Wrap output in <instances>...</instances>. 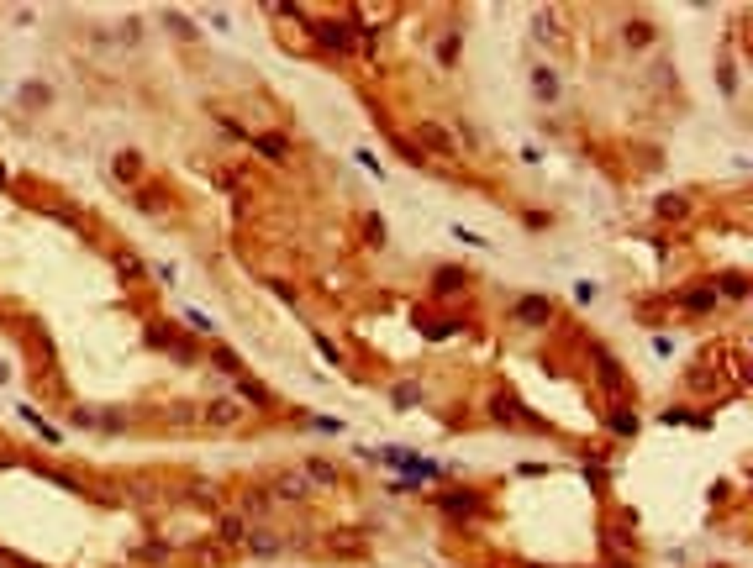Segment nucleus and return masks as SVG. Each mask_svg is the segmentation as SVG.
<instances>
[{"instance_id":"1","label":"nucleus","mask_w":753,"mask_h":568,"mask_svg":"<svg viewBox=\"0 0 753 568\" xmlns=\"http://www.w3.org/2000/svg\"><path fill=\"white\" fill-rule=\"evenodd\" d=\"M316 32V43L321 48H338V53H348L353 48V32H348V21H306Z\"/></svg>"},{"instance_id":"2","label":"nucleus","mask_w":753,"mask_h":568,"mask_svg":"<svg viewBox=\"0 0 753 568\" xmlns=\"http://www.w3.org/2000/svg\"><path fill=\"white\" fill-rule=\"evenodd\" d=\"M442 510H448V516H464V521H469V516H479V495H474V490H464V495L453 490V495H442Z\"/></svg>"},{"instance_id":"3","label":"nucleus","mask_w":753,"mask_h":568,"mask_svg":"<svg viewBox=\"0 0 753 568\" xmlns=\"http://www.w3.org/2000/svg\"><path fill=\"white\" fill-rule=\"evenodd\" d=\"M554 316V305L543 300V295H527V300H516V321H527V327H537V321Z\"/></svg>"},{"instance_id":"4","label":"nucleus","mask_w":753,"mask_h":568,"mask_svg":"<svg viewBox=\"0 0 753 568\" xmlns=\"http://www.w3.org/2000/svg\"><path fill=\"white\" fill-rule=\"evenodd\" d=\"M237 416H243V405H237V400H211V405H206V421H211V426H232Z\"/></svg>"},{"instance_id":"5","label":"nucleus","mask_w":753,"mask_h":568,"mask_svg":"<svg viewBox=\"0 0 753 568\" xmlns=\"http://www.w3.org/2000/svg\"><path fill=\"white\" fill-rule=\"evenodd\" d=\"M416 137L432 147V153H453V137H448L442 127H432V121H422V127H416Z\"/></svg>"},{"instance_id":"6","label":"nucleus","mask_w":753,"mask_h":568,"mask_svg":"<svg viewBox=\"0 0 753 568\" xmlns=\"http://www.w3.org/2000/svg\"><path fill=\"white\" fill-rule=\"evenodd\" d=\"M253 147H259V153H264V158H274V164H279V158H285V153H290V142H285V137H279V132H264V137H253Z\"/></svg>"},{"instance_id":"7","label":"nucleus","mask_w":753,"mask_h":568,"mask_svg":"<svg viewBox=\"0 0 753 568\" xmlns=\"http://www.w3.org/2000/svg\"><path fill=\"white\" fill-rule=\"evenodd\" d=\"M437 295H453V290H464V284H469V268H437Z\"/></svg>"},{"instance_id":"8","label":"nucleus","mask_w":753,"mask_h":568,"mask_svg":"<svg viewBox=\"0 0 753 568\" xmlns=\"http://www.w3.org/2000/svg\"><path fill=\"white\" fill-rule=\"evenodd\" d=\"M596 374H601V384H606V389H622V369H616L611 353H596Z\"/></svg>"},{"instance_id":"9","label":"nucleus","mask_w":753,"mask_h":568,"mask_svg":"<svg viewBox=\"0 0 753 568\" xmlns=\"http://www.w3.org/2000/svg\"><path fill=\"white\" fill-rule=\"evenodd\" d=\"M490 411H495V416H501V421H521V426H532V416H527V411H521V405H516V400H506V395H501V400H495V405H490Z\"/></svg>"},{"instance_id":"10","label":"nucleus","mask_w":753,"mask_h":568,"mask_svg":"<svg viewBox=\"0 0 753 568\" xmlns=\"http://www.w3.org/2000/svg\"><path fill=\"white\" fill-rule=\"evenodd\" d=\"M532 90H537V100H554V95H559L554 69H532Z\"/></svg>"},{"instance_id":"11","label":"nucleus","mask_w":753,"mask_h":568,"mask_svg":"<svg viewBox=\"0 0 753 568\" xmlns=\"http://www.w3.org/2000/svg\"><path fill=\"white\" fill-rule=\"evenodd\" d=\"M217 532H222V542H243V537H248V521H243V516H222Z\"/></svg>"},{"instance_id":"12","label":"nucleus","mask_w":753,"mask_h":568,"mask_svg":"<svg viewBox=\"0 0 753 568\" xmlns=\"http://www.w3.org/2000/svg\"><path fill=\"white\" fill-rule=\"evenodd\" d=\"M237 395H243L248 405H269V389L259 384V379H237Z\"/></svg>"},{"instance_id":"13","label":"nucleus","mask_w":753,"mask_h":568,"mask_svg":"<svg viewBox=\"0 0 753 568\" xmlns=\"http://www.w3.org/2000/svg\"><path fill=\"white\" fill-rule=\"evenodd\" d=\"M274 495H279V500H301V495H306V479H301V473H285Z\"/></svg>"},{"instance_id":"14","label":"nucleus","mask_w":753,"mask_h":568,"mask_svg":"<svg viewBox=\"0 0 753 568\" xmlns=\"http://www.w3.org/2000/svg\"><path fill=\"white\" fill-rule=\"evenodd\" d=\"M306 473H311V479H321V484H338V468H332L327 458H311V463H306Z\"/></svg>"},{"instance_id":"15","label":"nucleus","mask_w":753,"mask_h":568,"mask_svg":"<svg viewBox=\"0 0 753 568\" xmlns=\"http://www.w3.org/2000/svg\"><path fill=\"white\" fill-rule=\"evenodd\" d=\"M137 153H122V158H116V179H137Z\"/></svg>"},{"instance_id":"16","label":"nucleus","mask_w":753,"mask_h":568,"mask_svg":"<svg viewBox=\"0 0 753 568\" xmlns=\"http://www.w3.org/2000/svg\"><path fill=\"white\" fill-rule=\"evenodd\" d=\"M116 268H122V279H142V258H132V253H122Z\"/></svg>"},{"instance_id":"17","label":"nucleus","mask_w":753,"mask_h":568,"mask_svg":"<svg viewBox=\"0 0 753 568\" xmlns=\"http://www.w3.org/2000/svg\"><path fill=\"white\" fill-rule=\"evenodd\" d=\"M185 321H190V327H195V332H217V321H211V316H206V310H185Z\"/></svg>"},{"instance_id":"18","label":"nucleus","mask_w":753,"mask_h":568,"mask_svg":"<svg viewBox=\"0 0 753 568\" xmlns=\"http://www.w3.org/2000/svg\"><path fill=\"white\" fill-rule=\"evenodd\" d=\"M611 426H616V431H622V437H627V431H638V416H627V411H616V416H611Z\"/></svg>"},{"instance_id":"19","label":"nucleus","mask_w":753,"mask_h":568,"mask_svg":"<svg viewBox=\"0 0 753 568\" xmlns=\"http://www.w3.org/2000/svg\"><path fill=\"white\" fill-rule=\"evenodd\" d=\"M169 26H174V32H180V37H195V26H190V21H185V16H180V11H169Z\"/></svg>"},{"instance_id":"20","label":"nucleus","mask_w":753,"mask_h":568,"mask_svg":"<svg viewBox=\"0 0 753 568\" xmlns=\"http://www.w3.org/2000/svg\"><path fill=\"white\" fill-rule=\"evenodd\" d=\"M416 395H422L416 384H400V389H395V405H416Z\"/></svg>"},{"instance_id":"21","label":"nucleus","mask_w":753,"mask_h":568,"mask_svg":"<svg viewBox=\"0 0 753 568\" xmlns=\"http://www.w3.org/2000/svg\"><path fill=\"white\" fill-rule=\"evenodd\" d=\"M611 568H627V563H611Z\"/></svg>"}]
</instances>
